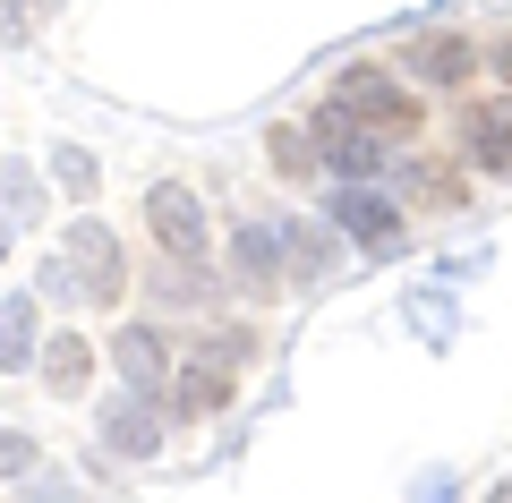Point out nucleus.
<instances>
[{"label":"nucleus","mask_w":512,"mask_h":503,"mask_svg":"<svg viewBox=\"0 0 512 503\" xmlns=\"http://www.w3.org/2000/svg\"><path fill=\"white\" fill-rule=\"evenodd\" d=\"M410 69H419L427 86H461V77L478 69V43L470 35H427L419 52H410Z\"/></svg>","instance_id":"f8f14e48"},{"label":"nucleus","mask_w":512,"mask_h":503,"mask_svg":"<svg viewBox=\"0 0 512 503\" xmlns=\"http://www.w3.org/2000/svg\"><path fill=\"white\" fill-rule=\"evenodd\" d=\"M35 26H26V0H0V43H26Z\"/></svg>","instance_id":"a211bd4d"},{"label":"nucleus","mask_w":512,"mask_h":503,"mask_svg":"<svg viewBox=\"0 0 512 503\" xmlns=\"http://www.w3.org/2000/svg\"><path fill=\"white\" fill-rule=\"evenodd\" d=\"M94 384V350L77 342V333H52V342H43V393L52 401H77Z\"/></svg>","instance_id":"9d476101"},{"label":"nucleus","mask_w":512,"mask_h":503,"mask_svg":"<svg viewBox=\"0 0 512 503\" xmlns=\"http://www.w3.org/2000/svg\"><path fill=\"white\" fill-rule=\"evenodd\" d=\"M461 154H470V171H487V180H512V94L461 103Z\"/></svg>","instance_id":"39448f33"},{"label":"nucleus","mask_w":512,"mask_h":503,"mask_svg":"<svg viewBox=\"0 0 512 503\" xmlns=\"http://www.w3.org/2000/svg\"><path fill=\"white\" fill-rule=\"evenodd\" d=\"M146 231L163 239V256H180V265H205V197L188 180H154L146 188Z\"/></svg>","instance_id":"7ed1b4c3"},{"label":"nucleus","mask_w":512,"mask_h":503,"mask_svg":"<svg viewBox=\"0 0 512 503\" xmlns=\"http://www.w3.org/2000/svg\"><path fill=\"white\" fill-rule=\"evenodd\" d=\"M333 231H350L359 248L384 256L393 239H402V214H393L384 197H367V188H333Z\"/></svg>","instance_id":"6e6552de"},{"label":"nucleus","mask_w":512,"mask_h":503,"mask_svg":"<svg viewBox=\"0 0 512 503\" xmlns=\"http://www.w3.org/2000/svg\"><path fill=\"white\" fill-rule=\"evenodd\" d=\"M60 265L77 273V290H86V307H120V290H128V265H120V239L103 231V222H69V256Z\"/></svg>","instance_id":"20e7f679"},{"label":"nucleus","mask_w":512,"mask_h":503,"mask_svg":"<svg viewBox=\"0 0 512 503\" xmlns=\"http://www.w3.org/2000/svg\"><path fill=\"white\" fill-rule=\"evenodd\" d=\"M248 359H256V333H214V342H205L197 359L180 367V401H171V410H180V418H205V410H222Z\"/></svg>","instance_id":"f03ea898"},{"label":"nucleus","mask_w":512,"mask_h":503,"mask_svg":"<svg viewBox=\"0 0 512 503\" xmlns=\"http://www.w3.org/2000/svg\"><path fill=\"white\" fill-rule=\"evenodd\" d=\"M308 137H316V154H325L333 171H342V180H367V171H376V154H384V145H376V128H359V120H350L342 103H333V94L316 103Z\"/></svg>","instance_id":"423d86ee"},{"label":"nucleus","mask_w":512,"mask_h":503,"mask_svg":"<svg viewBox=\"0 0 512 503\" xmlns=\"http://www.w3.org/2000/svg\"><path fill=\"white\" fill-rule=\"evenodd\" d=\"M18 469H35V435L0 427V478H18Z\"/></svg>","instance_id":"f3484780"},{"label":"nucleus","mask_w":512,"mask_h":503,"mask_svg":"<svg viewBox=\"0 0 512 503\" xmlns=\"http://www.w3.org/2000/svg\"><path fill=\"white\" fill-rule=\"evenodd\" d=\"M35 359V299H0V367Z\"/></svg>","instance_id":"4468645a"},{"label":"nucleus","mask_w":512,"mask_h":503,"mask_svg":"<svg viewBox=\"0 0 512 503\" xmlns=\"http://www.w3.org/2000/svg\"><path fill=\"white\" fill-rule=\"evenodd\" d=\"M52 9H60V0H35V18H52Z\"/></svg>","instance_id":"aec40b11"},{"label":"nucleus","mask_w":512,"mask_h":503,"mask_svg":"<svg viewBox=\"0 0 512 503\" xmlns=\"http://www.w3.org/2000/svg\"><path fill=\"white\" fill-rule=\"evenodd\" d=\"M111 359H120L128 393H163V376H171V350H163V333H154V324H128L120 342H111Z\"/></svg>","instance_id":"1a4fd4ad"},{"label":"nucleus","mask_w":512,"mask_h":503,"mask_svg":"<svg viewBox=\"0 0 512 503\" xmlns=\"http://www.w3.org/2000/svg\"><path fill=\"white\" fill-rule=\"evenodd\" d=\"M282 248H291V222H274V231L248 222V231L231 239V265H239V290H248V299H265V290L282 282Z\"/></svg>","instance_id":"0eeeda50"},{"label":"nucleus","mask_w":512,"mask_h":503,"mask_svg":"<svg viewBox=\"0 0 512 503\" xmlns=\"http://www.w3.org/2000/svg\"><path fill=\"white\" fill-rule=\"evenodd\" d=\"M103 444H111V452H128V461H146V452H163V418L146 410V393H137V401H120V410L103 418Z\"/></svg>","instance_id":"9b49d317"},{"label":"nucleus","mask_w":512,"mask_h":503,"mask_svg":"<svg viewBox=\"0 0 512 503\" xmlns=\"http://www.w3.org/2000/svg\"><path fill=\"white\" fill-rule=\"evenodd\" d=\"M52 180L69 188V197H94V188H103V162H94L86 145H60V154H52Z\"/></svg>","instance_id":"dca6fc26"},{"label":"nucleus","mask_w":512,"mask_h":503,"mask_svg":"<svg viewBox=\"0 0 512 503\" xmlns=\"http://www.w3.org/2000/svg\"><path fill=\"white\" fill-rule=\"evenodd\" d=\"M487 503H512V486H495V495H487Z\"/></svg>","instance_id":"412c9836"},{"label":"nucleus","mask_w":512,"mask_h":503,"mask_svg":"<svg viewBox=\"0 0 512 503\" xmlns=\"http://www.w3.org/2000/svg\"><path fill=\"white\" fill-rule=\"evenodd\" d=\"M154 290H163V307H205V299H214V282H205L197 265H180V256H163V273H154Z\"/></svg>","instance_id":"2eb2a0df"},{"label":"nucleus","mask_w":512,"mask_h":503,"mask_svg":"<svg viewBox=\"0 0 512 503\" xmlns=\"http://www.w3.org/2000/svg\"><path fill=\"white\" fill-rule=\"evenodd\" d=\"M265 162H274L282 180H308V171H316V137H308L299 120H274V137H265Z\"/></svg>","instance_id":"ddd939ff"},{"label":"nucleus","mask_w":512,"mask_h":503,"mask_svg":"<svg viewBox=\"0 0 512 503\" xmlns=\"http://www.w3.org/2000/svg\"><path fill=\"white\" fill-rule=\"evenodd\" d=\"M495 77H504V86H512V43H504V52H495Z\"/></svg>","instance_id":"6ab92c4d"},{"label":"nucleus","mask_w":512,"mask_h":503,"mask_svg":"<svg viewBox=\"0 0 512 503\" xmlns=\"http://www.w3.org/2000/svg\"><path fill=\"white\" fill-rule=\"evenodd\" d=\"M0 256H9V231H0Z\"/></svg>","instance_id":"4be33fe9"},{"label":"nucleus","mask_w":512,"mask_h":503,"mask_svg":"<svg viewBox=\"0 0 512 503\" xmlns=\"http://www.w3.org/2000/svg\"><path fill=\"white\" fill-rule=\"evenodd\" d=\"M333 103H342L359 128H376V137H402V128H419V94H410L393 69H376V60H359V69L333 77Z\"/></svg>","instance_id":"f257e3e1"}]
</instances>
